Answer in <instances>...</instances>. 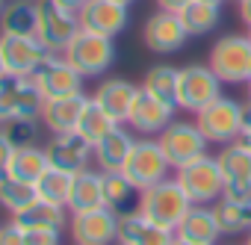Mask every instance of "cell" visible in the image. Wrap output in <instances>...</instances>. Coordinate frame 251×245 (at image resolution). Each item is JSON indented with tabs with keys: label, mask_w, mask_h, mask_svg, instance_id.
Here are the masks:
<instances>
[{
	"label": "cell",
	"mask_w": 251,
	"mask_h": 245,
	"mask_svg": "<svg viewBox=\"0 0 251 245\" xmlns=\"http://www.w3.org/2000/svg\"><path fill=\"white\" fill-rule=\"evenodd\" d=\"M195 204L189 201V195L183 192V186L177 183V177H166L148 189L139 192V204L136 210L151 219L154 224L160 227H169V230H177V224L186 219V213L192 210Z\"/></svg>",
	"instance_id": "1"
},
{
	"label": "cell",
	"mask_w": 251,
	"mask_h": 245,
	"mask_svg": "<svg viewBox=\"0 0 251 245\" xmlns=\"http://www.w3.org/2000/svg\"><path fill=\"white\" fill-rule=\"evenodd\" d=\"M207 65L225 86H248L251 83V39L248 36H222Z\"/></svg>",
	"instance_id": "2"
},
{
	"label": "cell",
	"mask_w": 251,
	"mask_h": 245,
	"mask_svg": "<svg viewBox=\"0 0 251 245\" xmlns=\"http://www.w3.org/2000/svg\"><path fill=\"white\" fill-rule=\"evenodd\" d=\"M242 112L245 103L222 95L213 103H207L201 112H195V121L210 145H230L242 136Z\"/></svg>",
	"instance_id": "3"
},
{
	"label": "cell",
	"mask_w": 251,
	"mask_h": 245,
	"mask_svg": "<svg viewBox=\"0 0 251 245\" xmlns=\"http://www.w3.org/2000/svg\"><path fill=\"white\" fill-rule=\"evenodd\" d=\"M175 177H177V183L183 186V192L189 195L192 204L213 207V204L225 195V177H222L219 160L210 157V154H204V157L192 160L189 166L177 169Z\"/></svg>",
	"instance_id": "4"
},
{
	"label": "cell",
	"mask_w": 251,
	"mask_h": 245,
	"mask_svg": "<svg viewBox=\"0 0 251 245\" xmlns=\"http://www.w3.org/2000/svg\"><path fill=\"white\" fill-rule=\"evenodd\" d=\"M86 80L89 77H100L109 71V65L115 62V42L98 33H89L80 27V33L71 39V45L62 53Z\"/></svg>",
	"instance_id": "5"
},
{
	"label": "cell",
	"mask_w": 251,
	"mask_h": 245,
	"mask_svg": "<svg viewBox=\"0 0 251 245\" xmlns=\"http://www.w3.org/2000/svg\"><path fill=\"white\" fill-rule=\"evenodd\" d=\"M222 86L225 83L216 77V71L210 65H198V62L183 65L180 74H177V98H175V103H177V109L195 115L207 103L222 98Z\"/></svg>",
	"instance_id": "6"
},
{
	"label": "cell",
	"mask_w": 251,
	"mask_h": 245,
	"mask_svg": "<svg viewBox=\"0 0 251 245\" xmlns=\"http://www.w3.org/2000/svg\"><path fill=\"white\" fill-rule=\"evenodd\" d=\"M157 142H160V148H163L172 172H177V169L189 166L192 160L204 157L207 148H210V142L201 133V127H198L195 118L192 121H172V124L157 136Z\"/></svg>",
	"instance_id": "7"
},
{
	"label": "cell",
	"mask_w": 251,
	"mask_h": 245,
	"mask_svg": "<svg viewBox=\"0 0 251 245\" xmlns=\"http://www.w3.org/2000/svg\"><path fill=\"white\" fill-rule=\"evenodd\" d=\"M169 172H172V166H169V160H166L157 136L154 139H145V136L136 139L127 163H124V169H121V174L127 177L139 192L148 189V186H154V183H160V180H166Z\"/></svg>",
	"instance_id": "8"
},
{
	"label": "cell",
	"mask_w": 251,
	"mask_h": 245,
	"mask_svg": "<svg viewBox=\"0 0 251 245\" xmlns=\"http://www.w3.org/2000/svg\"><path fill=\"white\" fill-rule=\"evenodd\" d=\"M30 80L36 83V89L42 92L45 100L53 98H68V95H80L83 92V74L62 56V53H48V59L30 74Z\"/></svg>",
	"instance_id": "9"
},
{
	"label": "cell",
	"mask_w": 251,
	"mask_h": 245,
	"mask_svg": "<svg viewBox=\"0 0 251 245\" xmlns=\"http://www.w3.org/2000/svg\"><path fill=\"white\" fill-rule=\"evenodd\" d=\"M45 98L30 77H3L0 80V124L12 118H42Z\"/></svg>",
	"instance_id": "10"
},
{
	"label": "cell",
	"mask_w": 251,
	"mask_h": 245,
	"mask_svg": "<svg viewBox=\"0 0 251 245\" xmlns=\"http://www.w3.org/2000/svg\"><path fill=\"white\" fill-rule=\"evenodd\" d=\"M39 3V42L50 50V53H65V48L71 45V39L80 33V15L56 6L53 0H36Z\"/></svg>",
	"instance_id": "11"
},
{
	"label": "cell",
	"mask_w": 251,
	"mask_h": 245,
	"mask_svg": "<svg viewBox=\"0 0 251 245\" xmlns=\"http://www.w3.org/2000/svg\"><path fill=\"white\" fill-rule=\"evenodd\" d=\"M118 213L98 207L89 213H71V239L74 245H115L118 242Z\"/></svg>",
	"instance_id": "12"
},
{
	"label": "cell",
	"mask_w": 251,
	"mask_h": 245,
	"mask_svg": "<svg viewBox=\"0 0 251 245\" xmlns=\"http://www.w3.org/2000/svg\"><path fill=\"white\" fill-rule=\"evenodd\" d=\"M48 48L39 42V36H3L0 33V56H3L9 77H30L45 59Z\"/></svg>",
	"instance_id": "13"
},
{
	"label": "cell",
	"mask_w": 251,
	"mask_h": 245,
	"mask_svg": "<svg viewBox=\"0 0 251 245\" xmlns=\"http://www.w3.org/2000/svg\"><path fill=\"white\" fill-rule=\"evenodd\" d=\"M142 42L151 53H160V56H169V53H177L186 42H189V33L180 21L177 12H163L157 9L148 21H145V30H142Z\"/></svg>",
	"instance_id": "14"
},
{
	"label": "cell",
	"mask_w": 251,
	"mask_h": 245,
	"mask_svg": "<svg viewBox=\"0 0 251 245\" xmlns=\"http://www.w3.org/2000/svg\"><path fill=\"white\" fill-rule=\"evenodd\" d=\"M175 109H177L175 103H166V100L154 98L151 92H145L139 86V95H136L133 109L127 115V124L139 136H160L172 124V121H175Z\"/></svg>",
	"instance_id": "15"
},
{
	"label": "cell",
	"mask_w": 251,
	"mask_h": 245,
	"mask_svg": "<svg viewBox=\"0 0 251 245\" xmlns=\"http://www.w3.org/2000/svg\"><path fill=\"white\" fill-rule=\"evenodd\" d=\"M45 154H48V163L53 169L77 174V172L89 169V160H95V145L86 142L77 130L74 133H53L50 142L45 145Z\"/></svg>",
	"instance_id": "16"
},
{
	"label": "cell",
	"mask_w": 251,
	"mask_h": 245,
	"mask_svg": "<svg viewBox=\"0 0 251 245\" xmlns=\"http://www.w3.org/2000/svg\"><path fill=\"white\" fill-rule=\"evenodd\" d=\"M216 160H219V169L225 177V195L227 198H239V195L251 192V148L242 139L222 145Z\"/></svg>",
	"instance_id": "17"
},
{
	"label": "cell",
	"mask_w": 251,
	"mask_h": 245,
	"mask_svg": "<svg viewBox=\"0 0 251 245\" xmlns=\"http://www.w3.org/2000/svg\"><path fill=\"white\" fill-rule=\"evenodd\" d=\"M130 6L118 3V0H89V3L80 9V27L89 30V33H98V36H106V39H115L124 33L130 15H127Z\"/></svg>",
	"instance_id": "18"
},
{
	"label": "cell",
	"mask_w": 251,
	"mask_h": 245,
	"mask_svg": "<svg viewBox=\"0 0 251 245\" xmlns=\"http://www.w3.org/2000/svg\"><path fill=\"white\" fill-rule=\"evenodd\" d=\"M136 95H139V86H136V83L124 80V77H109V80H103V83L95 89L92 100H95L103 112H109L118 124H127V115H130V109H133Z\"/></svg>",
	"instance_id": "19"
},
{
	"label": "cell",
	"mask_w": 251,
	"mask_h": 245,
	"mask_svg": "<svg viewBox=\"0 0 251 245\" xmlns=\"http://www.w3.org/2000/svg\"><path fill=\"white\" fill-rule=\"evenodd\" d=\"M175 230L154 224L139 210H130L118 219V245H172Z\"/></svg>",
	"instance_id": "20"
},
{
	"label": "cell",
	"mask_w": 251,
	"mask_h": 245,
	"mask_svg": "<svg viewBox=\"0 0 251 245\" xmlns=\"http://www.w3.org/2000/svg\"><path fill=\"white\" fill-rule=\"evenodd\" d=\"M86 103H89V98L83 92L80 95H68V98L45 100V106H42V124L50 133H74L77 124H80V115H83Z\"/></svg>",
	"instance_id": "21"
},
{
	"label": "cell",
	"mask_w": 251,
	"mask_h": 245,
	"mask_svg": "<svg viewBox=\"0 0 251 245\" xmlns=\"http://www.w3.org/2000/svg\"><path fill=\"white\" fill-rule=\"evenodd\" d=\"M68 213H89L103 204V172L98 169H83L74 174L71 180V192H68Z\"/></svg>",
	"instance_id": "22"
},
{
	"label": "cell",
	"mask_w": 251,
	"mask_h": 245,
	"mask_svg": "<svg viewBox=\"0 0 251 245\" xmlns=\"http://www.w3.org/2000/svg\"><path fill=\"white\" fill-rule=\"evenodd\" d=\"M175 236L189 239V242H201V245H216L219 236H222V224L216 219V210L213 207H204V204H195L186 213V219L177 224Z\"/></svg>",
	"instance_id": "23"
},
{
	"label": "cell",
	"mask_w": 251,
	"mask_h": 245,
	"mask_svg": "<svg viewBox=\"0 0 251 245\" xmlns=\"http://www.w3.org/2000/svg\"><path fill=\"white\" fill-rule=\"evenodd\" d=\"M12 221L18 227H24V230H62L68 224V207L36 198L27 210L15 213Z\"/></svg>",
	"instance_id": "24"
},
{
	"label": "cell",
	"mask_w": 251,
	"mask_h": 245,
	"mask_svg": "<svg viewBox=\"0 0 251 245\" xmlns=\"http://www.w3.org/2000/svg\"><path fill=\"white\" fill-rule=\"evenodd\" d=\"M133 145H136L133 133H127L118 124L112 133H106L95 145V163H98V169L100 172H121L124 163H127V157H130V151H133Z\"/></svg>",
	"instance_id": "25"
},
{
	"label": "cell",
	"mask_w": 251,
	"mask_h": 245,
	"mask_svg": "<svg viewBox=\"0 0 251 245\" xmlns=\"http://www.w3.org/2000/svg\"><path fill=\"white\" fill-rule=\"evenodd\" d=\"M39 30V3L36 0H6L0 12V33L3 36H36Z\"/></svg>",
	"instance_id": "26"
},
{
	"label": "cell",
	"mask_w": 251,
	"mask_h": 245,
	"mask_svg": "<svg viewBox=\"0 0 251 245\" xmlns=\"http://www.w3.org/2000/svg\"><path fill=\"white\" fill-rule=\"evenodd\" d=\"M213 210L222 224V233H248L251 230V192H245L239 198L222 195L213 204Z\"/></svg>",
	"instance_id": "27"
},
{
	"label": "cell",
	"mask_w": 251,
	"mask_h": 245,
	"mask_svg": "<svg viewBox=\"0 0 251 245\" xmlns=\"http://www.w3.org/2000/svg\"><path fill=\"white\" fill-rule=\"evenodd\" d=\"M103 204L115 210L118 216L136 210L139 204V189L124 177L121 172H103Z\"/></svg>",
	"instance_id": "28"
},
{
	"label": "cell",
	"mask_w": 251,
	"mask_h": 245,
	"mask_svg": "<svg viewBox=\"0 0 251 245\" xmlns=\"http://www.w3.org/2000/svg\"><path fill=\"white\" fill-rule=\"evenodd\" d=\"M48 169H50V163H48L45 148H39V145H27V148H18V151H15V157H12L6 174L15 177V180H24V183H36Z\"/></svg>",
	"instance_id": "29"
},
{
	"label": "cell",
	"mask_w": 251,
	"mask_h": 245,
	"mask_svg": "<svg viewBox=\"0 0 251 245\" xmlns=\"http://www.w3.org/2000/svg\"><path fill=\"white\" fill-rule=\"evenodd\" d=\"M177 15H180L189 36H210L222 21V6L207 3V0H192V3L183 6Z\"/></svg>",
	"instance_id": "30"
},
{
	"label": "cell",
	"mask_w": 251,
	"mask_h": 245,
	"mask_svg": "<svg viewBox=\"0 0 251 245\" xmlns=\"http://www.w3.org/2000/svg\"><path fill=\"white\" fill-rule=\"evenodd\" d=\"M118 127V121L109 115V112H103L92 98H89V103H86V109H83V115H80V124H77V133L86 139V142H92V145H98L106 133H112Z\"/></svg>",
	"instance_id": "31"
},
{
	"label": "cell",
	"mask_w": 251,
	"mask_h": 245,
	"mask_svg": "<svg viewBox=\"0 0 251 245\" xmlns=\"http://www.w3.org/2000/svg\"><path fill=\"white\" fill-rule=\"evenodd\" d=\"M177 74H180V68H175V65H154V68L145 71L142 89L151 92L154 98L166 100V103H175V98H177Z\"/></svg>",
	"instance_id": "32"
},
{
	"label": "cell",
	"mask_w": 251,
	"mask_h": 245,
	"mask_svg": "<svg viewBox=\"0 0 251 245\" xmlns=\"http://www.w3.org/2000/svg\"><path fill=\"white\" fill-rule=\"evenodd\" d=\"M36 198H39V195H36V183L15 180V177H9V174L0 177V207L9 210L12 216L21 213V210H27Z\"/></svg>",
	"instance_id": "33"
},
{
	"label": "cell",
	"mask_w": 251,
	"mask_h": 245,
	"mask_svg": "<svg viewBox=\"0 0 251 245\" xmlns=\"http://www.w3.org/2000/svg\"><path fill=\"white\" fill-rule=\"evenodd\" d=\"M71 180H74V174H68V172H62V169H48L39 180H36V195L42 198V201H50V204H68V192H71Z\"/></svg>",
	"instance_id": "34"
},
{
	"label": "cell",
	"mask_w": 251,
	"mask_h": 245,
	"mask_svg": "<svg viewBox=\"0 0 251 245\" xmlns=\"http://www.w3.org/2000/svg\"><path fill=\"white\" fill-rule=\"evenodd\" d=\"M39 121H42V118H12V121H3V124H0V130L9 136V142H12L15 148H27V145H36Z\"/></svg>",
	"instance_id": "35"
},
{
	"label": "cell",
	"mask_w": 251,
	"mask_h": 245,
	"mask_svg": "<svg viewBox=\"0 0 251 245\" xmlns=\"http://www.w3.org/2000/svg\"><path fill=\"white\" fill-rule=\"evenodd\" d=\"M0 245H27V233L24 227H18L15 221L0 227Z\"/></svg>",
	"instance_id": "36"
},
{
	"label": "cell",
	"mask_w": 251,
	"mask_h": 245,
	"mask_svg": "<svg viewBox=\"0 0 251 245\" xmlns=\"http://www.w3.org/2000/svg\"><path fill=\"white\" fill-rule=\"evenodd\" d=\"M15 151H18V148L9 142V136H6L3 130H0V177H3V174L9 172V163H12Z\"/></svg>",
	"instance_id": "37"
},
{
	"label": "cell",
	"mask_w": 251,
	"mask_h": 245,
	"mask_svg": "<svg viewBox=\"0 0 251 245\" xmlns=\"http://www.w3.org/2000/svg\"><path fill=\"white\" fill-rule=\"evenodd\" d=\"M27 245H59V230H24Z\"/></svg>",
	"instance_id": "38"
},
{
	"label": "cell",
	"mask_w": 251,
	"mask_h": 245,
	"mask_svg": "<svg viewBox=\"0 0 251 245\" xmlns=\"http://www.w3.org/2000/svg\"><path fill=\"white\" fill-rule=\"evenodd\" d=\"M157 3V9H163V12H180L183 6H189L192 0H154Z\"/></svg>",
	"instance_id": "39"
},
{
	"label": "cell",
	"mask_w": 251,
	"mask_h": 245,
	"mask_svg": "<svg viewBox=\"0 0 251 245\" xmlns=\"http://www.w3.org/2000/svg\"><path fill=\"white\" fill-rule=\"evenodd\" d=\"M236 12L245 27H251V0H236Z\"/></svg>",
	"instance_id": "40"
},
{
	"label": "cell",
	"mask_w": 251,
	"mask_h": 245,
	"mask_svg": "<svg viewBox=\"0 0 251 245\" xmlns=\"http://www.w3.org/2000/svg\"><path fill=\"white\" fill-rule=\"evenodd\" d=\"M56 6H62V9H68V12H74V15H80V9L89 3V0H53Z\"/></svg>",
	"instance_id": "41"
},
{
	"label": "cell",
	"mask_w": 251,
	"mask_h": 245,
	"mask_svg": "<svg viewBox=\"0 0 251 245\" xmlns=\"http://www.w3.org/2000/svg\"><path fill=\"white\" fill-rule=\"evenodd\" d=\"M251 130V103H245V112H242V133Z\"/></svg>",
	"instance_id": "42"
},
{
	"label": "cell",
	"mask_w": 251,
	"mask_h": 245,
	"mask_svg": "<svg viewBox=\"0 0 251 245\" xmlns=\"http://www.w3.org/2000/svg\"><path fill=\"white\" fill-rule=\"evenodd\" d=\"M172 245H201V242H189V239H180V236H175V242Z\"/></svg>",
	"instance_id": "43"
},
{
	"label": "cell",
	"mask_w": 251,
	"mask_h": 245,
	"mask_svg": "<svg viewBox=\"0 0 251 245\" xmlns=\"http://www.w3.org/2000/svg\"><path fill=\"white\" fill-rule=\"evenodd\" d=\"M239 139H242V142H245V145H248V148H251V130H248V133H242V136H239Z\"/></svg>",
	"instance_id": "44"
},
{
	"label": "cell",
	"mask_w": 251,
	"mask_h": 245,
	"mask_svg": "<svg viewBox=\"0 0 251 245\" xmlns=\"http://www.w3.org/2000/svg\"><path fill=\"white\" fill-rule=\"evenodd\" d=\"M6 77V65H3V56H0V80Z\"/></svg>",
	"instance_id": "45"
},
{
	"label": "cell",
	"mask_w": 251,
	"mask_h": 245,
	"mask_svg": "<svg viewBox=\"0 0 251 245\" xmlns=\"http://www.w3.org/2000/svg\"><path fill=\"white\" fill-rule=\"evenodd\" d=\"M118 3H124V6H133V3H136V0H118Z\"/></svg>",
	"instance_id": "46"
},
{
	"label": "cell",
	"mask_w": 251,
	"mask_h": 245,
	"mask_svg": "<svg viewBox=\"0 0 251 245\" xmlns=\"http://www.w3.org/2000/svg\"><path fill=\"white\" fill-rule=\"evenodd\" d=\"M207 3H216V6H222V3H225V0H207Z\"/></svg>",
	"instance_id": "47"
},
{
	"label": "cell",
	"mask_w": 251,
	"mask_h": 245,
	"mask_svg": "<svg viewBox=\"0 0 251 245\" xmlns=\"http://www.w3.org/2000/svg\"><path fill=\"white\" fill-rule=\"evenodd\" d=\"M245 245H251V230H248V236H245Z\"/></svg>",
	"instance_id": "48"
},
{
	"label": "cell",
	"mask_w": 251,
	"mask_h": 245,
	"mask_svg": "<svg viewBox=\"0 0 251 245\" xmlns=\"http://www.w3.org/2000/svg\"><path fill=\"white\" fill-rule=\"evenodd\" d=\"M3 6H6V0H0V12H3Z\"/></svg>",
	"instance_id": "49"
},
{
	"label": "cell",
	"mask_w": 251,
	"mask_h": 245,
	"mask_svg": "<svg viewBox=\"0 0 251 245\" xmlns=\"http://www.w3.org/2000/svg\"><path fill=\"white\" fill-rule=\"evenodd\" d=\"M248 103H251V83H248Z\"/></svg>",
	"instance_id": "50"
},
{
	"label": "cell",
	"mask_w": 251,
	"mask_h": 245,
	"mask_svg": "<svg viewBox=\"0 0 251 245\" xmlns=\"http://www.w3.org/2000/svg\"><path fill=\"white\" fill-rule=\"evenodd\" d=\"M245 36H248V39H251V27H248V33H245Z\"/></svg>",
	"instance_id": "51"
}]
</instances>
